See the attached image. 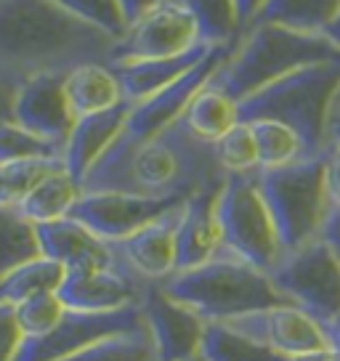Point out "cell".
<instances>
[{
	"label": "cell",
	"instance_id": "12",
	"mask_svg": "<svg viewBox=\"0 0 340 361\" xmlns=\"http://www.w3.org/2000/svg\"><path fill=\"white\" fill-rule=\"evenodd\" d=\"M149 287L152 284L136 276L123 260V263L107 266V269L67 271L56 295L61 298V303L67 305V311L112 314V311L141 305Z\"/></svg>",
	"mask_w": 340,
	"mask_h": 361
},
{
	"label": "cell",
	"instance_id": "5",
	"mask_svg": "<svg viewBox=\"0 0 340 361\" xmlns=\"http://www.w3.org/2000/svg\"><path fill=\"white\" fill-rule=\"evenodd\" d=\"M340 85V59L298 69L239 102V123L277 120L306 141L311 154L327 147L332 99Z\"/></svg>",
	"mask_w": 340,
	"mask_h": 361
},
{
	"label": "cell",
	"instance_id": "46",
	"mask_svg": "<svg viewBox=\"0 0 340 361\" xmlns=\"http://www.w3.org/2000/svg\"><path fill=\"white\" fill-rule=\"evenodd\" d=\"M327 138L340 141V114H332V117H329V135Z\"/></svg>",
	"mask_w": 340,
	"mask_h": 361
},
{
	"label": "cell",
	"instance_id": "31",
	"mask_svg": "<svg viewBox=\"0 0 340 361\" xmlns=\"http://www.w3.org/2000/svg\"><path fill=\"white\" fill-rule=\"evenodd\" d=\"M61 361H159L154 340L149 335L147 324L141 322L136 329L117 332L109 338L91 343L88 348L72 353Z\"/></svg>",
	"mask_w": 340,
	"mask_h": 361
},
{
	"label": "cell",
	"instance_id": "18",
	"mask_svg": "<svg viewBox=\"0 0 340 361\" xmlns=\"http://www.w3.org/2000/svg\"><path fill=\"white\" fill-rule=\"evenodd\" d=\"M183 204L157 218L154 224L144 226L133 237L114 245L125 266L144 282L159 284L176 274V237H178Z\"/></svg>",
	"mask_w": 340,
	"mask_h": 361
},
{
	"label": "cell",
	"instance_id": "9",
	"mask_svg": "<svg viewBox=\"0 0 340 361\" xmlns=\"http://www.w3.org/2000/svg\"><path fill=\"white\" fill-rule=\"evenodd\" d=\"M200 40L197 22L181 0H165L141 19L128 24L125 35L114 43L112 61H138V59H168L189 54Z\"/></svg>",
	"mask_w": 340,
	"mask_h": 361
},
{
	"label": "cell",
	"instance_id": "42",
	"mask_svg": "<svg viewBox=\"0 0 340 361\" xmlns=\"http://www.w3.org/2000/svg\"><path fill=\"white\" fill-rule=\"evenodd\" d=\"M322 335H324V343H327V350L340 359V316H332L327 322H317Z\"/></svg>",
	"mask_w": 340,
	"mask_h": 361
},
{
	"label": "cell",
	"instance_id": "39",
	"mask_svg": "<svg viewBox=\"0 0 340 361\" xmlns=\"http://www.w3.org/2000/svg\"><path fill=\"white\" fill-rule=\"evenodd\" d=\"M319 239L340 260V207H335V204H329L327 215H324V224H322V231H319Z\"/></svg>",
	"mask_w": 340,
	"mask_h": 361
},
{
	"label": "cell",
	"instance_id": "30",
	"mask_svg": "<svg viewBox=\"0 0 340 361\" xmlns=\"http://www.w3.org/2000/svg\"><path fill=\"white\" fill-rule=\"evenodd\" d=\"M250 128L255 135L261 170L284 168V165H293L298 159L314 157L308 152L306 141L295 133L290 125L277 123V120H255V123H250Z\"/></svg>",
	"mask_w": 340,
	"mask_h": 361
},
{
	"label": "cell",
	"instance_id": "25",
	"mask_svg": "<svg viewBox=\"0 0 340 361\" xmlns=\"http://www.w3.org/2000/svg\"><path fill=\"white\" fill-rule=\"evenodd\" d=\"M338 13L340 0H266L255 22L279 24L306 35H324Z\"/></svg>",
	"mask_w": 340,
	"mask_h": 361
},
{
	"label": "cell",
	"instance_id": "16",
	"mask_svg": "<svg viewBox=\"0 0 340 361\" xmlns=\"http://www.w3.org/2000/svg\"><path fill=\"white\" fill-rule=\"evenodd\" d=\"M141 319L147 324L149 335L154 340L159 361H194L200 359L202 348L205 322L192 308L176 303L173 298L152 284L141 300Z\"/></svg>",
	"mask_w": 340,
	"mask_h": 361
},
{
	"label": "cell",
	"instance_id": "14",
	"mask_svg": "<svg viewBox=\"0 0 340 361\" xmlns=\"http://www.w3.org/2000/svg\"><path fill=\"white\" fill-rule=\"evenodd\" d=\"M226 324L245 332L248 338L258 340L261 345L272 348L274 353L284 356L287 361L327 350L324 335H322L317 322L306 311H300L290 303L237 316V319H229Z\"/></svg>",
	"mask_w": 340,
	"mask_h": 361
},
{
	"label": "cell",
	"instance_id": "47",
	"mask_svg": "<svg viewBox=\"0 0 340 361\" xmlns=\"http://www.w3.org/2000/svg\"><path fill=\"white\" fill-rule=\"evenodd\" d=\"M332 114H340V85H338V90H335V99H332ZM329 114V117H332Z\"/></svg>",
	"mask_w": 340,
	"mask_h": 361
},
{
	"label": "cell",
	"instance_id": "40",
	"mask_svg": "<svg viewBox=\"0 0 340 361\" xmlns=\"http://www.w3.org/2000/svg\"><path fill=\"white\" fill-rule=\"evenodd\" d=\"M16 90L19 82L11 78H6L0 72V123H8L13 120V102H16Z\"/></svg>",
	"mask_w": 340,
	"mask_h": 361
},
{
	"label": "cell",
	"instance_id": "15",
	"mask_svg": "<svg viewBox=\"0 0 340 361\" xmlns=\"http://www.w3.org/2000/svg\"><path fill=\"white\" fill-rule=\"evenodd\" d=\"M141 322H144L141 319V305L112 311V314L67 311L61 324L51 335L40 340H27L16 361H61L72 353H78V350L88 348L91 343H99V340L117 335V332L136 329Z\"/></svg>",
	"mask_w": 340,
	"mask_h": 361
},
{
	"label": "cell",
	"instance_id": "29",
	"mask_svg": "<svg viewBox=\"0 0 340 361\" xmlns=\"http://www.w3.org/2000/svg\"><path fill=\"white\" fill-rule=\"evenodd\" d=\"M181 3L197 22L200 40L210 48L234 45L245 32L237 0H181Z\"/></svg>",
	"mask_w": 340,
	"mask_h": 361
},
{
	"label": "cell",
	"instance_id": "22",
	"mask_svg": "<svg viewBox=\"0 0 340 361\" xmlns=\"http://www.w3.org/2000/svg\"><path fill=\"white\" fill-rule=\"evenodd\" d=\"M67 99L75 120L125 104V93L107 61H85L67 72Z\"/></svg>",
	"mask_w": 340,
	"mask_h": 361
},
{
	"label": "cell",
	"instance_id": "44",
	"mask_svg": "<svg viewBox=\"0 0 340 361\" xmlns=\"http://www.w3.org/2000/svg\"><path fill=\"white\" fill-rule=\"evenodd\" d=\"M324 37H327L329 43H332L340 51V13L335 16V19H332V22H329V27L324 30Z\"/></svg>",
	"mask_w": 340,
	"mask_h": 361
},
{
	"label": "cell",
	"instance_id": "27",
	"mask_svg": "<svg viewBox=\"0 0 340 361\" xmlns=\"http://www.w3.org/2000/svg\"><path fill=\"white\" fill-rule=\"evenodd\" d=\"M32 258H40L37 226L19 204H0V279Z\"/></svg>",
	"mask_w": 340,
	"mask_h": 361
},
{
	"label": "cell",
	"instance_id": "41",
	"mask_svg": "<svg viewBox=\"0 0 340 361\" xmlns=\"http://www.w3.org/2000/svg\"><path fill=\"white\" fill-rule=\"evenodd\" d=\"M117 3H120V8H123L125 22L133 24L136 19H141L147 11L157 8L159 3H165V0H117Z\"/></svg>",
	"mask_w": 340,
	"mask_h": 361
},
{
	"label": "cell",
	"instance_id": "36",
	"mask_svg": "<svg viewBox=\"0 0 340 361\" xmlns=\"http://www.w3.org/2000/svg\"><path fill=\"white\" fill-rule=\"evenodd\" d=\"M54 3L72 16H78L80 22L107 32L114 40H120L128 30V22H125L123 8L117 0H54Z\"/></svg>",
	"mask_w": 340,
	"mask_h": 361
},
{
	"label": "cell",
	"instance_id": "8",
	"mask_svg": "<svg viewBox=\"0 0 340 361\" xmlns=\"http://www.w3.org/2000/svg\"><path fill=\"white\" fill-rule=\"evenodd\" d=\"M269 276L284 300L306 311L314 322L340 316V260L319 237L284 252Z\"/></svg>",
	"mask_w": 340,
	"mask_h": 361
},
{
	"label": "cell",
	"instance_id": "37",
	"mask_svg": "<svg viewBox=\"0 0 340 361\" xmlns=\"http://www.w3.org/2000/svg\"><path fill=\"white\" fill-rule=\"evenodd\" d=\"M24 338L19 319H16V308L13 305L0 303V361H16L22 353Z\"/></svg>",
	"mask_w": 340,
	"mask_h": 361
},
{
	"label": "cell",
	"instance_id": "2",
	"mask_svg": "<svg viewBox=\"0 0 340 361\" xmlns=\"http://www.w3.org/2000/svg\"><path fill=\"white\" fill-rule=\"evenodd\" d=\"M114 37L80 22L54 0H0V72L22 85L43 72L107 61Z\"/></svg>",
	"mask_w": 340,
	"mask_h": 361
},
{
	"label": "cell",
	"instance_id": "32",
	"mask_svg": "<svg viewBox=\"0 0 340 361\" xmlns=\"http://www.w3.org/2000/svg\"><path fill=\"white\" fill-rule=\"evenodd\" d=\"M64 168V157H37L0 165V204H19L40 180Z\"/></svg>",
	"mask_w": 340,
	"mask_h": 361
},
{
	"label": "cell",
	"instance_id": "1",
	"mask_svg": "<svg viewBox=\"0 0 340 361\" xmlns=\"http://www.w3.org/2000/svg\"><path fill=\"white\" fill-rule=\"evenodd\" d=\"M226 173L216 159V147L202 141L178 120L144 144H123L120 135L83 180V192H125L192 200L221 189Z\"/></svg>",
	"mask_w": 340,
	"mask_h": 361
},
{
	"label": "cell",
	"instance_id": "13",
	"mask_svg": "<svg viewBox=\"0 0 340 361\" xmlns=\"http://www.w3.org/2000/svg\"><path fill=\"white\" fill-rule=\"evenodd\" d=\"M67 72H43L27 78L13 102V123L61 149L67 147L75 128V114L67 99Z\"/></svg>",
	"mask_w": 340,
	"mask_h": 361
},
{
	"label": "cell",
	"instance_id": "23",
	"mask_svg": "<svg viewBox=\"0 0 340 361\" xmlns=\"http://www.w3.org/2000/svg\"><path fill=\"white\" fill-rule=\"evenodd\" d=\"M181 120L194 135H200L207 144H216L234 125H239V102H234L226 90L207 82L186 106Z\"/></svg>",
	"mask_w": 340,
	"mask_h": 361
},
{
	"label": "cell",
	"instance_id": "11",
	"mask_svg": "<svg viewBox=\"0 0 340 361\" xmlns=\"http://www.w3.org/2000/svg\"><path fill=\"white\" fill-rule=\"evenodd\" d=\"M181 204L183 200H162V197H144V194L83 192L69 218L91 228L104 242L117 245Z\"/></svg>",
	"mask_w": 340,
	"mask_h": 361
},
{
	"label": "cell",
	"instance_id": "34",
	"mask_svg": "<svg viewBox=\"0 0 340 361\" xmlns=\"http://www.w3.org/2000/svg\"><path fill=\"white\" fill-rule=\"evenodd\" d=\"M37 157H64V149L40 135L30 133L19 123H0V165Z\"/></svg>",
	"mask_w": 340,
	"mask_h": 361
},
{
	"label": "cell",
	"instance_id": "24",
	"mask_svg": "<svg viewBox=\"0 0 340 361\" xmlns=\"http://www.w3.org/2000/svg\"><path fill=\"white\" fill-rule=\"evenodd\" d=\"M80 194H83V186H80L78 180L67 173V168H64L40 180L32 192L19 202V210H22L35 226L61 221V218H69L75 202L80 200Z\"/></svg>",
	"mask_w": 340,
	"mask_h": 361
},
{
	"label": "cell",
	"instance_id": "35",
	"mask_svg": "<svg viewBox=\"0 0 340 361\" xmlns=\"http://www.w3.org/2000/svg\"><path fill=\"white\" fill-rule=\"evenodd\" d=\"M13 308H16V319H19V327H22L27 340H40L51 335L61 324V319L67 316V305L61 303V298L56 293L24 300Z\"/></svg>",
	"mask_w": 340,
	"mask_h": 361
},
{
	"label": "cell",
	"instance_id": "28",
	"mask_svg": "<svg viewBox=\"0 0 340 361\" xmlns=\"http://www.w3.org/2000/svg\"><path fill=\"white\" fill-rule=\"evenodd\" d=\"M200 356L205 361H287L226 322H207Z\"/></svg>",
	"mask_w": 340,
	"mask_h": 361
},
{
	"label": "cell",
	"instance_id": "6",
	"mask_svg": "<svg viewBox=\"0 0 340 361\" xmlns=\"http://www.w3.org/2000/svg\"><path fill=\"white\" fill-rule=\"evenodd\" d=\"M255 180L284 252H293L319 237L329 210L322 154L298 159L284 168L258 170Z\"/></svg>",
	"mask_w": 340,
	"mask_h": 361
},
{
	"label": "cell",
	"instance_id": "26",
	"mask_svg": "<svg viewBox=\"0 0 340 361\" xmlns=\"http://www.w3.org/2000/svg\"><path fill=\"white\" fill-rule=\"evenodd\" d=\"M64 276H67V271L64 266H59L56 260H48L43 255L27 260L0 279V303L19 305L24 300L40 298V295L59 293Z\"/></svg>",
	"mask_w": 340,
	"mask_h": 361
},
{
	"label": "cell",
	"instance_id": "48",
	"mask_svg": "<svg viewBox=\"0 0 340 361\" xmlns=\"http://www.w3.org/2000/svg\"><path fill=\"white\" fill-rule=\"evenodd\" d=\"M194 361H205V359H202V356H200V359H194Z\"/></svg>",
	"mask_w": 340,
	"mask_h": 361
},
{
	"label": "cell",
	"instance_id": "10",
	"mask_svg": "<svg viewBox=\"0 0 340 361\" xmlns=\"http://www.w3.org/2000/svg\"><path fill=\"white\" fill-rule=\"evenodd\" d=\"M234 45L213 48V54L205 59V61H200L192 72H186L181 80H176L173 85L162 88L159 93L149 96L144 102L133 104V106H130V114H128V123H125L123 133H120V141L136 147V144L149 141L152 135L162 133V130L170 128L173 123H178L183 117V112H186V106L192 104L194 96L213 80V75H216L218 69L224 67V61L231 56Z\"/></svg>",
	"mask_w": 340,
	"mask_h": 361
},
{
	"label": "cell",
	"instance_id": "3",
	"mask_svg": "<svg viewBox=\"0 0 340 361\" xmlns=\"http://www.w3.org/2000/svg\"><path fill=\"white\" fill-rule=\"evenodd\" d=\"M340 51L324 35L295 32L279 24L253 22L234 45L231 56L213 75V85L242 102L298 69L338 61Z\"/></svg>",
	"mask_w": 340,
	"mask_h": 361
},
{
	"label": "cell",
	"instance_id": "38",
	"mask_svg": "<svg viewBox=\"0 0 340 361\" xmlns=\"http://www.w3.org/2000/svg\"><path fill=\"white\" fill-rule=\"evenodd\" d=\"M322 157H324V183H327L329 204L340 207V141L327 138Z\"/></svg>",
	"mask_w": 340,
	"mask_h": 361
},
{
	"label": "cell",
	"instance_id": "17",
	"mask_svg": "<svg viewBox=\"0 0 340 361\" xmlns=\"http://www.w3.org/2000/svg\"><path fill=\"white\" fill-rule=\"evenodd\" d=\"M37 242H40V255L48 260H56L59 266H64V271L107 269V266L123 263L114 245L99 239L91 228H85L75 218L40 224L37 226Z\"/></svg>",
	"mask_w": 340,
	"mask_h": 361
},
{
	"label": "cell",
	"instance_id": "21",
	"mask_svg": "<svg viewBox=\"0 0 340 361\" xmlns=\"http://www.w3.org/2000/svg\"><path fill=\"white\" fill-rule=\"evenodd\" d=\"M221 48V45H218ZM213 54L210 45H197L189 54L168 59H138V61H112L109 67L120 80L125 93V102L138 104L159 93L162 88L173 85L176 80H181L186 72H192L200 61Z\"/></svg>",
	"mask_w": 340,
	"mask_h": 361
},
{
	"label": "cell",
	"instance_id": "4",
	"mask_svg": "<svg viewBox=\"0 0 340 361\" xmlns=\"http://www.w3.org/2000/svg\"><path fill=\"white\" fill-rule=\"evenodd\" d=\"M159 290L176 303L192 308L205 322H229L287 303L266 271L229 252H221L197 269L176 271L165 282H159Z\"/></svg>",
	"mask_w": 340,
	"mask_h": 361
},
{
	"label": "cell",
	"instance_id": "33",
	"mask_svg": "<svg viewBox=\"0 0 340 361\" xmlns=\"http://www.w3.org/2000/svg\"><path fill=\"white\" fill-rule=\"evenodd\" d=\"M213 147H216L218 165H221V170L226 176H248V173H258L261 170L258 147H255V135H253L250 123L234 125Z\"/></svg>",
	"mask_w": 340,
	"mask_h": 361
},
{
	"label": "cell",
	"instance_id": "43",
	"mask_svg": "<svg viewBox=\"0 0 340 361\" xmlns=\"http://www.w3.org/2000/svg\"><path fill=\"white\" fill-rule=\"evenodd\" d=\"M237 3H239V19H242V27H250V24L255 22V16L261 13L266 0H237Z\"/></svg>",
	"mask_w": 340,
	"mask_h": 361
},
{
	"label": "cell",
	"instance_id": "20",
	"mask_svg": "<svg viewBox=\"0 0 340 361\" xmlns=\"http://www.w3.org/2000/svg\"><path fill=\"white\" fill-rule=\"evenodd\" d=\"M130 106L133 104L125 102L114 109L75 120V128H72L67 147H64V165H67V173L78 180L80 186H83V180L91 173L93 165L107 154V149L117 141V135L123 133Z\"/></svg>",
	"mask_w": 340,
	"mask_h": 361
},
{
	"label": "cell",
	"instance_id": "7",
	"mask_svg": "<svg viewBox=\"0 0 340 361\" xmlns=\"http://www.w3.org/2000/svg\"><path fill=\"white\" fill-rule=\"evenodd\" d=\"M216 218L221 226L224 252L266 274L277 269L284 250L279 245L269 207L263 202L255 173L226 176L216 200Z\"/></svg>",
	"mask_w": 340,
	"mask_h": 361
},
{
	"label": "cell",
	"instance_id": "45",
	"mask_svg": "<svg viewBox=\"0 0 340 361\" xmlns=\"http://www.w3.org/2000/svg\"><path fill=\"white\" fill-rule=\"evenodd\" d=\"M293 361H340V359H335L329 350H319V353H308V356H300V359H293Z\"/></svg>",
	"mask_w": 340,
	"mask_h": 361
},
{
	"label": "cell",
	"instance_id": "19",
	"mask_svg": "<svg viewBox=\"0 0 340 361\" xmlns=\"http://www.w3.org/2000/svg\"><path fill=\"white\" fill-rule=\"evenodd\" d=\"M221 189H210L186 200L176 237V271H189L224 252L221 226L216 218V200Z\"/></svg>",
	"mask_w": 340,
	"mask_h": 361
}]
</instances>
